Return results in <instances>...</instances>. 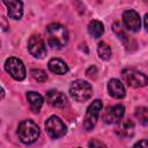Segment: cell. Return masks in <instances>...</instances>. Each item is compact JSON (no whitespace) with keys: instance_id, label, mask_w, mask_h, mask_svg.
<instances>
[{"instance_id":"obj_8","label":"cell","mask_w":148,"mask_h":148,"mask_svg":"<svg viewBox=\"0 0 148 148\" xmlns=\"http://www.w3.org/2000/svg\"><path fill=\"white\" fill-rule=\"evenodd\" d=\"M28 49L29 52L38 59H42L46 54V47L43 38L39 35H32L28 42Z\"/></svg>"},{"instance_id":"obj_11","label":"cell","mask_w":148,"mask_h":148,"mask_svg":"<svg viewBox=\"0 0 148 148\" xmlns=\"http://www.w3.org/2000/svg\"><path fill=\"white\" fill-rule=\"evenodd\" d=\"M7 7L8 16L14 20H20L23 15V3L21 0H3Z\"/></svg>"},{"instance_id":"obj_17","label":"cell","mask_w":148,"mask_h":148,"mask_svg":"<svg viewBox=\"0 0 148 148\" xmlns=\"http://www.w3.org/2000/svg\"><path fill=\"white\" fill-rule=\"evenodd\" d=\"M88 32L94 38H99L104 34V25H103V23L101 21H97V20L90 21V23L88 24Z\"/></svg>"},{"instance_id":"obj_18","label":"cell","mask_w":148,"mask_h":148,"mask_svg":"<svg viewBox=\"0 0 148 148\" xmlns=\"http://www.w3.org/2000/svg\"><path fill=\"white\" fill-rule=\"evenodd\" d=\"M113 31L117 34V36L124 42V44H125V46H126V49L130 51V46H131V42H134V40H131L130 38H128V36L126 35V32L124 31V29L118 24V23H114L113 24Z\"/></svg>"},{"instance_id":"obj_15","label":"cell","mask_w":148,"mask_h":148,"mask_svg":"<svg viewBox=\"0 0 148 148\" xmlns=\"http://www.w3.org/2000/svg\"><path fill=\"white\" fill-rule=\"evenodd\" d=\"M49 69L54 73V74H58V75H64L68 72V66L67 64L59 59V58H52L50 61H49Z\"/></svg>"},{"instance_id":"obj_2","label":"cell","mask_w":148,"mask_h":148,"mask_svg":"<svg viewBox=\"0 0 148 148\" xmlns=\"http://www.w3.org/2000/svg\"><path fill=\"white\" fill-rule=\"evenodd\" d=\"M17 135L21 142L25 145H30L35 142L39 136V127L37 124L30 119L23 120L18 124L17 127Z\"/></svg>"},{"instance_id":"obj_14","label":"cell","mask_w":148,"mask_h":148,"mask_svg":"<svg viewBox=\"0 0 148 148\" xmlns=\"http://www.w3.org/2000/svg\"><path fill=\"white\" fill-rule=\"evenodd\" d=\"M108 90H109V94L113 97V98H117V99H120V98H124L125 97V88L123 86V83L117 80V79H111L108 83Z\"/></svg>"},{"instance_id":"obj_1","label":"cell","mask_w":148,"mask_h":148,"mask_svg":"<svg viewBox=\"0 0 148 148\" xmlns=\"http://www.w3.org/2000/svg\"><path fill=\"white\" fill-rule=\"evenodd\" d=\"M46 38L50 46L61 49L68 42L67 29L59 23H51L46 27Z\"/></svg>"},{"instance_id":"obj_6","label":"cell","mask_w":148,"mask_h":148,"mask_svg":"<svg viewBox=\"0 0 148 148\" xmlns=\"http://www.w3.org/2000/svg\"><path fill=\"white\" fill-rule=\"evenodd\" d=\"M103 108L102 101L101 99H95L87 109L86 112V117L83 120V128L86 131H91L94 128V126L96 125V121L98 119L99 112Z\"/></svg>"},{"instance_id":"obj_22","label":"cell","mask_w":148,"mask_h":148,"mask_svg":"<svg viewBox=\"0 0 148 148\" xmlns=\"http://www.w3.org/2000/svg\"><path fill=\"white\" fill-rule=\"evenodd\" d=\"M87 76H89V77H91V79H95L96 77V73H97V69H96V67L95 66H90L88 69H87Z\"/></svg>"},{"instance_id":"obj_4","label":"cell","mask_w":148,"mask_h":148,"mask_svg":"<svg viewBox=\"0 0 148 148\" xmlns=\"http://www.w3.org/2000/svg\"><path fill=\"white\" fill-rule=\"evenodd\" d=\"M121 76L130 87L140 88V87H145L148 83V76L143 74L142 72H139L134 68L124 69L121 72Z\"/></svg>"},{"instance_id":"obj_12","label":"cell","mask_w":148,"mask_h":148,"mask_svg":"<svg viewBox=\"0 0 148 148\" xmlns=\"http://www.w3.org/2000/svg\"><path fill=\"white\" fill-rule=\"evenodd\" d=\"M46 102L53 108H64L67 103V97L61 91L49 90L46 92Z\"/></svg>"},{"instance_id":"obj_21","label":"cell","mask_w":148,"mask_h":148,"mask_svg":"<svg viewBox=\"0 0 148 148\" xmlns=\"http://www.w3.org/2000/svg\"><path fill=\"white\" fill-rule=\"evenodd\" d=\"M31 76L37 81V82H45L47 80V75L44 71L42 69H32L31 71Z\"/></svg>"},{"instance_id":"obj_26","label":"cell","mask_w":148,"mask_h":148,"mask_svg":"<svg viewBox=\"0 0 148 148\" xmlns=\"http://www.w3.org/2000/svg\"><path fill=\"white\" fill-rule=\"evenodd\" d=\"M145 1H146V2H148V0H145Z\"/></svg>"},{"instance_id":"obj_19","label":"cell","mask_w":148,"mask_h":148,"mask_svg":"<svg viewBox=\"0 0 148 148\" xmlns=\"http://www.w3.org/2000/svg\"><path fill=\"white\" fill-rule=\"evenodd\" d=\"M98 56L102 60H109L111 58V49L105 42H99L97 46Z\"/></svg>"},{"instance_id":"obj_20","label":"cell","mask_w":148,"mask_h":148,"mask_svg":"<svg viewBox=\"0 0 148 148\" xmlns=\"http://www.w3.org/2000/svg\"><path fill=\"white\" fill-rule=\"evenodd\" d=\"M136 119L145 126L148 125V109L145 108V106H139L135 109V112H134Z\"/></svg>"},{"instance_id":"obj_23","label":"cell","mask_w":148,"mask_h":148,"mask_svg":"<svg viewBox=\"0 0 148 148\" xmlns=\"http://www.w3.org/2000/svg\"><path fill=\"white\" fill-rule=\"evenodd\" d=\"M134 147H148V140H141L134 145Z\"/></svg>"},{"instance_id":"obj_9","label":"cell","mask_w":148,"mask_h":148,"mask_svg":"<svg viewBox=\"0 0 148 148\" xmlns=\"http://www.w3.org/2000/svg\"><path fill=\"white\" fill-rule=\"evenodd\" d=\"M123 21H124V24H125V27H126L127 30H130L132 32H138L140 30L141 20H140L139 14L135 10L130 9V10L124 12V14H123Z\"/></svg>"},{"instance_id":"obj_3","label":"cell","mask_w":148,"mask_h":148,"mask_svg":"<svg viewBox=\"0 0 148 148\" xmlns=\"http://www.w3.org/2000/svg\"><path fill=\"white\" fill-rule=\"evenodd\" d=\"M69 94L76 102H86L92 95V88L90 83L84 80H74L69 86Z\"/></svg>"},{"instance_id":"obj_24","label":"cell","mask_w":148,"mask_h":148,"mask_svg":"<svg viewBox=\"0 0 148 148\" xmlns=\"http://www.w3.org/2000/svg\"><path fill=\"white\" fill-rule=\"evenodd\" d=\"M89 146H90V147H95V146H99V147H101V146H104V145H103L102 142H97V141H91V142H89Z\"/></svg>"},{"instance_id":"obj_5","label":"cell","mask_w":148,"mask_h":148,"mask_svg":"<svg viewBox=\"0 0 148 148\" xmlns=\"http://www.w3.org/2000/svg\"><path fill=\"white\" fill-rule=\"evenodd\" d=\"M5 69L16 81H22L25 79V67L18 58H8L5 62Z\"/></svg>"},{"instance_id":"obj_16","label":"cell","mask_w":148,"mask_h":148,"mask_svg":"<svg viewBox=\"0 0 148 148\" xmlns=\"http://www.w3.org/2000/svg\"><path fill=\"white\" fill-rule=\"evenodd\" d=\"M27 99L30 104V109L32 112L37 113L39 112L43 103H44V99L42 97V95H39L38 92H35V91H29L27 92Z\"/></svg>"},{"instance_id":"obj_13","label":"cell","mask_w":148,"mask_h":148,"mask_svg":"<svg viewBox=\"0 0 148 148\" xmlns=\"http://www.w3.org/2000/svg\"><path fill=\"white\" fill-rule=\"evenodd\" d=\"M119 125L117 126L116 128V133L118 136L120 138H132L134 135V123L130 119H126V120H123V121H119L118 123Z\"/></svg>"},{"instance_id":"obj_7","label":"cell","mask_w":148,"mask_h":148,"mask_svg":"<svg viewBox=\"0 0 148 148\" xmlns=\"http://www.w3.org/2000/svg\"><path fill=\"white\" fill-rule=\"evenodd\" d=\"M45 131L52 139H59L66 134V126L57 116H51L45 123Z\"/></svg>"},{"instance_id":"obj_10","label":"cell","mask_w":148,"mask_h":148,"mask_svg":"<svg viewBox=\"0 0 148 148\" xmlns=\"http://www.w3.org/2000/svg\"><path fill=\"white\" fill-rule=\"evenodd\" d=\"M125 114V108L121 104L113 105L112 108H109L105 113L103 114V120L106 124H118Z\"/></svg>"},{"instance_id":"obj_25","label":"cell","mask_w":148,"mask_h":148,"mask_svg":"<svg viewBox=\"0 0 148 148\" xmlns=\"http://www.w3.org/2000/svg\"><path fill=\"white\" fill-rule=\"evenodd\" d=\"M143 23H145V28L146 30L148 31V14L145 15V18H143Z\"/></svg>"}]
</instances>
